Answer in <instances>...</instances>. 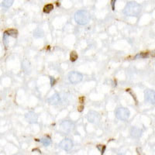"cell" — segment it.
<instances>
[{"mask_svg": "<svg viewBox=\"0 0 155 155\" xmlns=\"http://www.w3.org/2000/svg\"><path fill=\"white\" fill-rule=\"evenodd\" d=\"M48 101L50 104H52V105L58 104V102L61 101L60 96H59V95H58V94H54V95H52L51 98H49Z\"/></svg>", "mask_w": 155, "mask_h": 155, "instance_id": "ba28073f", "label": "cell"}, {"mask_svg": "<svg viewBox=\"0 0 155 155\" xmlns=\"http://www.w3.org/2000/svg\"><path fill=\"white\" fill-rule=\"evenodd\" d=\"M74 19L76 23L79 25H86L88 24L90 20V16L88 12L85 10L78 11L74 15Z\"/></svg>", "mask_w": 155, "mask_h": 155, "instance_id": "7a4b0ae2", "label": "cell"}, {"mask_svg": "<svg viewBox=\"0 0 155 155\" xmlns=\"http://www.w3.org/2000/svg\"><path fill=\"white\" fill-rule=\"evenodd\" d=\"M149 57V54L148 53H140L138 54L137 55H136L135 58L136 59H137V58H146Z\"/></svg>", "mask_w": 155, "mask_h": 155, "instance_id": "2e32d148", "label": "cell"}, {"mask_svg": "<svg viewBox=\"0 0 155 155\" xmlns=\"http://www.w3.org/2000/svg\"><path fill=\"white\" fill-rule=\"evenodd\" d=\"M83 76L78 71H72L68 74V79L72 84H77L82 80Z\"/></svg>", "mask_w": 155, "mask_h": 155, "instance_id": "277c9868", "label": "cell"}, {"mask_svg": "<svg viewBox=\"0 0 155 155\" xmlns=\"http://www.w3.org/2000/svg\"><path fill=\"white\" fill-rule=\"evenodd\" d=\"M141 5L135 2H128L124 9V13L129 16H138L141 12Z\"/></svg>", "mask_w": 155, "mask_h": 155, "instance_id": "6da1fadb", "label": "cell"}, {"mask_svg": "<svg viewBox=\"0 0 155 155\" xmlns=\"http://www.w3.org/2000/svg\"><path fill=\"white\" fill-rule=\"evenodd\" d=\"M44 146H49L51 143V140L49 137H44L40 140Z\"/></svg>", "mask_w": 155, "mask_h": 155, "instance_id": "5bb4252c", "label": "cell"}, {"mask_svg": "<svg viewBox=\"0 0 155 155\" xmlns=\"http://www.w3.org/2000/svg\"><path fill=\"white\" fill-rule=\"evenodd\" d=\"M79 100H80V103H83V101H85V97H81Z\"/></svg>", "mask_w": 155, "mask_h": 155, "instance_id": "44dd1931", "label": "cell"}, {"mask_svg": "<svg viewBox=\"0 0 155 155\" xmlns=\"http://www.w3.org/2000/svg\"><path fill=\"white\" fill-rule=\"evenodd\" d=\"M115 2H116V0H112L111 2V5H112V8H113V10H115Z\"/></svg>", "mask_w": 155, "mask_h": 155, "instance_id": "ffe728a7", "label": "cell"}, {"mask_svg": "<svg viewBox=\"0 0 155 155\" xmlns=\"http://www.w3.org/2000/svg\"><path fill=\"white\" fill-rule=\"evenodd\" d=\"M54 9V5L53 4H48L44 6V12L45 13H50L51 11Z\"/></svg>", "mask_w": 155, "mask_h": 155, "instance_id": "7c38bea8", "label": "cell"}, {"mask_svg": "<svg viewBox=\"0 0 155 155\" xmlns=\"http://www.w3.org/2000/svg\"><path fill=\"white\" fill-rule=\"evenodd\" d=\"M26 117L28 119V120L30 122V123H35L37 120V116H36L35 113H27V114L26 115Z\"/></svg>", "mask_w": 155, "mask_h": 155, "instance_id": "8fae6325", "label": "cell"}, {"mask_svg": "<svg viewBox=\"0 0 155 155\" xmlns=\"http://www.w3.org/2000/svg\"><path fill=\"white\" fill-rule=\"evenodd\" d=\"M4 34L6 36H10V37H15V38H16L18 36V31L16 30H15V29H10V30H5Z\"/></svg>", "mask_w": 155, "mask_h": 155, "instance_id": "30bf717a", "label": "cell"}, {"mask_svg": "<svg viewBox=\"0 0 155 155\" xmlns=\"http://www.w3.org/2000/svg\"><path fill=\"white\" fill-rule=\"evenodd\" d=\"M83 109H84V106H83V105H81V106H79L78 107V111L81 113V112H82Z\"/></svg>", "mask_w": 155, "mask_h": 155, "instance_id": "d6986e66", "label": "cell"}, {"mask_svg": "<svg viewBox=\"0 0 155 155\" xmlns=\"http://www.w3.org/2000/svg\"><path fill=\"white\" fill-rule=\"evenodd\" d=\"M78 59V54L75 51H72L70 54V60L71 62H74Z\"/></svg>", "mask_w": 155, "mask_h": 155, "instance_id": "9a60e30c", "label": "cell"}, {"mask_svg": "<svg viewBox=\"0 0 155 155\" xmlns=\"http://www.w3.org/2000/svg\"><path fill=\"white\" fill-rule=\"evenodd\" d=\"M14 0H3L2 1V5L5 8H9L13 4Z\"/></svg>", "mask_w": 155, "mask_h": 155, "instance_id": "4fadbf2b", "label": "cell"}, {"mask_svg": "<svg viewBox=\"0 0 155 155\" xmlns=\"http://www.w3.org/2000/svg\"><path fill=\"white\" fill-rule=\"evenodd\" d=\"M50 79H51V86H53V85L55 84V82H56V80H55L54 78H53V77H50Z\"/></svg>", "mask_w": 155, "mask_h": 155, "instance_id": "ac0fdd59", "label": "cell"}, {"mask_svg": "<svg viewBox=\"0 0 155 155\" xmlns=\"http://www.w3.org/2000/svg\"><path fill=\"white\" fill-rule=\"evenodd\" d=\"M130 110L127 108H119V109H116V116L119 120H121L123 121H126L129 119L130 117Z\"/></svg>", "mask_w": 155, "mask_h": 155, "instance_id": "3957f363", "label": "cell"}, {"mask_svg": "<svg viewBox=\"0 0 155 155\" xmlns=\"http://www.w3.org/2000/svg\"><path fill=\"white\" fill-rule=\"evenodd\" d=\"M59 145H60V147L63 149V150L68 151V150H70L72 148L73 143H72V141L71 140L64 139L61 142Z\"/></svg>", "mask_w": 155, "mask_h": 155, "instance_id": "5b68a950", "label": "cell"}, {"mask_svg": "<svg viewBox=\"0 0 155 155\" xmlns=\"http://www.w3.org/2000/svg\"><path fill=\"white\" fill-rule=\"evenodd\" d=\"M61 127L62 129H64L65 131H70L74 127V125H73L72 123H71L70 121H64L61 124Z\"/></svg>", "mask_w": 155, "mask_h": 155, "instance_id": "9c48e42d", "label": "cell"}, {"mask_svg": "<svg viewBox=\"0 0 155 155\" xmlns=\"http://www.w3.org/2000/svg\"><path fill=\"white\" fill-rule=\"evenodd\" d=\"M99 118V113L95 111H90L88 113V120L91 123H94Z\"/></svg>", "mask_w": 155, "mask_h": 155, "instance_id": "52a82bcc", "label": "cell"}, {"mask_svg": "<svg viewBox=\"0 0 155 155\" xmlns=\"http://www.w3.org/2000/svg\"><path fill=\"white\" fill-rule=\"evenodd\" d=\"M155 94L153 91L152 90H148L147 92H146V95H145V99L147 101L152 103V104H154L155 102Z\"/></svg>", "mask_w": 155, "mask_h": 155, "instance_id": "8992f818", "label": "cell"}, {"mask_svg": "<svg viewBox=\"0 0 155 155\" xmlns=\"http://www.w3.org/2000/svg\"><path fill=\"white\" fill-rule=\"evenodd\" d=\"M97 148H98L99 150H100L101 153H102V154L104 153L105 150H106V146H101V145H99V146L97 147Z\"/></svg>", "mask_w": 155, "mask_h": 155, "instance_id": "e0dca14e", "label": "cell"}]
</instances>
